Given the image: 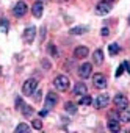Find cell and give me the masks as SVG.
<instances>
[{
  "label": "cell",
  "mask_w": 130,
  "mask_h": 133,
  "mask_svg": "<svg viewBox=\"0 0 130 133\" xmlns=\"http://www.w3.org/2000/svg\"><path fill=\"white\" fill-rule=\"evenodd\" d=\"M108 119H110V121H119V114L114 113V111H110V113H108Z\"/></svg>",
  "instance_id": "cell-24"
},
{
  "label": "cell",
  "mask_w": 130,
  "mask_h": 133,
  "mask_svg": "<svg viewBox=\"0 0 130 133\" xmlns=\"http://www.w3.org/2000/svg\"><path fill=\"white\" fill-rule=\"evenodd\" d=\"M53 86L58 89V91H68L69 86H71V82L66 75H58L55 80H53Z\"/></svg>",
  "instance_id": "cell-1"
},
{
  "label": "cell",
  "mask_w": 130,
  "mask_h": 133,
  "mask_svg": "<svg viewBox=\"0 0 130 133\" xmlns=\"http://www.w3.org/2000/svg\"><path fill=\"white\" fill-rule=\"evenodd\" d=\"M0 75H2V66H0Z\"/></svg>",
  "instance_id": "cell-32"
},
{
  "label": "cell",
  "mask_w": 130,
  "mask_h": 133,
  "mask_svg": "<svg viewBox=\"0 0 130 133\" xmlns=\"http://www.w3.org/2000/svg\"><path fill=\"white\" fill-rule=\"evenodd\" d=\"M47 52H49L50 55H53V56H56V49H55V45H53V44H50V45L47 47Z\"/></svg>",
  "instance_id": "cell-25"
},
{
  "label": "cell",
  "mask_w": 130,
  "mask_h": 133,
  "mask_svg": "<svg viewBox=\"0 0 130 133\" xmlns=\"http://www.w3.org/2000/svg\"><path fill=\"white\" fill-rule=\"evenodd\" d=\"M93 61H94V64H97V66H100V64L103 63V52H102L100 49H97V50L93 53Z\"/></svg>",
  "instance_id": "cell-14"
},
{
  "label": "cell",
  "mask_w": 130,
  "mask_h": 133,
  "mask_svg": "<svg viewBox=\"0 0 130 133\" xmlns=\"http://www.w3.org/2000/svg\"><path fill=\"white\" fill-rule=\"evenodd\" d=\"M88 33V27H75L71 30V35H85Z\"/></svg>",
  "instance_id": "cell-17"
},
{
  "label": "cell",
  "mask_w": 130,
  "mask_h": 133,
  "mask_svg": "<svg viewBox=\"0 0 130 133\" xmlns=\"http://www.w3.org/2000/svg\"><path fill=\"white\" fill-rule=\"evenodd\" d=\"M119 121H121V122H125V124L130 122V110H128V108L121 110V113H119Z\"/></svg>",
  "instance_id": "cell-15"
},
{
  "label": "cell",
  "mask_w": 130,
  "mask_h": 133,
  "mask_svg": "<svg viewBox=\"0 0 130 133\" xmlns=\"http://www.w3.org/2000/svg\"><path fill=\"white\" fill-rule=\"evenodd\" d=\"M108 103H110L108 94H100V96H97V99H96V107H97V108H105Z\"/></svg>",
  "instance_id": "cell-10"
},
{
  "label": "cell",
  "mask_w": 130,
  "mask_h": 133,
  "mask_svg": "<svg viewBox=\"0 0 130 133\" xmlns=\"http://www.w3.org/2000/svg\"><path fill=\"white\" fill-rule=\"evenodd\" d=\"M107 2H113V0H107Z\"/></svg>",
  "instance_id": "cell-34"
},
{
  "label": "cell",
  "mask_w": 130,
  "mask_h": 133,
  "mask_svg": "<svg viewBox=\"0 0 130 133\" xmlns=\"http://www.w3.org/2000/svg\"><path fill=\"white\" fill-rule=\"evenodd\" d=\"M100 33H102V36H105V38H107V36H108V35H110V30H108V28H107V27H103V28H102V30H100Z\"/></svg>",
  "instance_id": "cell-28"
},
{
  "label": "cell",
  "mask_w": 130,
  "mask_h": 133,
  "mask_svg": "<svg viewBox=\"0 0 130 133\" xmlns=\"http://www.w3.org/2000/svg\"><path fill=\"white\" fill-rule=\"evenodd\" d=\"M46 114H47V110H42V111L39 113V116H46Z\"/></svg>",
  "instance_id": "cell-31"
},
{
  "label": "cell",
  "mask_w": 130,
  "mask_h": 133,
  "mask_svg": "<svg viewBox=\"0 0 130 133\" xmlns=\"http://www.w3.org/2000/svg\"><path fill=\"white\" fill-rule=\"evenodd\" d=\"M0 28L3 33H8V21L6 19H0Z\"/></svg>",
  "instance_id": "cell-23"
},
{
  "label": "cell",
  "mask_w": 130,
  "mask_h": 133,
  "mask_svg": "<svg viewBox=\"0 0 130 133\" xmlns=\"http://www.w3.org/2000/svg\"><path fill=\"white\" fill-rule=\"evenodd\" d=\"M93 83H94V88L103 89V88L107 86V77L102 75V74H96V75L93 77Z\"/></svg>",
  "instance_id": "cell-6"
},
{
  "label": "cell",
  "mask_w": 130,
  "mask_h": 133,
  "mask_svg": "<svg viewBox=\"0 0 130 133\" xmlns=\"http://www.w3.org/2000/svg\"><path fill=\"white\" fill-rule=\"evenodd\" d=\"M36 86H38V82H36L35 78H28V80L24 83V86H22V92H24L25 96H31V94L36 91Z\"/></svg>",
  "instance_id": "cell-2"
},
{
  "label": "cell",
  "mask_w": 130,
  "mask_h": 133,
  "mask_svg": "<svg viewBox=\"0 0 130 133\" xmlns=\"http://www.w3.org/2000/svg\"><path fill=\"white\" fill-rule=\"evenodd\" d=\"M107 127H108V130H110V131H113V133H116V131H119V130H121L119 121H108Z\"/></svg>",
  "instance_id": "cell-16"
},
{
  "label": "cell",
  "mask_w": 130,
  "mask_h": 133,
  "mask_svg": "<svg viewBox=\"0 0 130 133\" xmlns=\"http://www.w3.org/2000/svg\"><path fill=\"white\" fill-rule=\"evenodd\" d=\"M122 71H124V68H122V66H119V69H118V72H116V77H121Z\"/></svg>",
  "instance_id": "cell-29"
},
{
  "label": "cell",
  "mask_w": 130,
  "mask_h": 133,
  "mask_svg": "<svg viewBox=\"0 0 130 133\" xmlns=\"http://www.w3.org/2000/svg\"><path fill=\"white\" fill-rule=\"evenodd\" d=\"M110 11H111V2H107V0H102L96 6V14H99V16H105Z\"/></svg>",
  "instance_id": "cell-3"
},
{
  "label": "cell",
  "mask_w": 130,
  "mask_h": 133,
  "mask_svg": "<svg viewBox=\"0 0 130 133\" xmlns=\"http://www.w3.org/2000/svg\"><path fill=\"white\" fill-rule=\"evenodd\" d=\"M88 94V88H86V85L85 83H77L75 85V88H74V96H86Z\"/></svg>",
  "instance_id": "cell-13"
},
{
  "label": "cell",
  "mask_w": 130,
  "mask_h": 133,
  "mask_svg": "<svg viewBox=\"0 0 130 133\" xmlns=\"http://www.w3.org/2000/svg\"><path fill=\"white\" fill-rule=\"evenodd\" d=\"M91 74H93V64L91 63H83L79 68V75L82 78H89Z\"/></svg>",
  "instance_id": "cell-4"
},
{
  "label": "cell",
  "mask_w": 130,
  "mask_h": 133,
  "mask_svg": "<svg viewBox=\"0 0 130 133\" xmlns=\"http://www.w3.org/2000/svg\"><path fill=\"white\" fill-rule=\"evenodd\" d=\"M35 36H36V28H35L33 25H31V27H28V28H25V31H24V39H25L28 44H31V42H33Z\"/></svg>",
  "instance_id": "cell-9"
},
{
  "label": "cell",
  "mask_w": 130,
  "mask_h": 133,
  "mask_svg": "<svg viewBox=\"0 0 130 133\" xmlns=\"http://www.w3.org/2000/svg\"><path fill=\"white\" fill-rule=\"evenodd\" d=\"M33 128L41 130V128H42V122H41V121H33Z\"/></svg>",
  "instance_id": "cell-26"
},
{
  "label": "cell",
  "mask_w": 130,
  "mask_h": 133,
  "mask_svg": "<svg viewBox=\"0 0 130 133\" xmlns=\"http://www.w3.org/2000/svg\"><path fill=\"white\" fill-rule=\"evenodd\" d=\"M13 13H14L16 17L25 16V14H27V3H25V2H17L16 6H14V10H13Z\"/></svg>",
  "instance_id": "cell-8"
},
{
  "label": "cell",
  "mask_w": 130,
  "mask_h": 133,
  "mask_svg": "<svg viewBox=\"0 0 130 133\" xmlns=\"http://www.w3.org/2000/svg\"><path fill=\"white\" fill-rule=\"evenodd\" d=\"M22 105H24L22 99H21V97H17V99H16V108H17V110H21V107H22Z\"/></svg>",
  "instance_id": "cell-27"
},
{
  "label": "cell",
  "mask_w": 130,
  "mask_h": 133,
  "mask_svg": "<svg viewBox=\"0 0 130 133\" xmlns=\"http://www.w3.org/2000/svg\"><path fill=\"white\" fill-rule=\"evenodd\" d=\"M128 24H130V16H128Z\"/></svg>",
  "instance_id": "cell-33"
},
{
  "label": "cell",
  "mask_w": 130,
  "mask_h": 133,
  "mask_svg": "<svg viewBox=\"0 0 130 133\" xmlns=\"http://www.w3.org/2000/svg\"><path fill=\"white\" fill-rule=\"evenodd\" d=\"M42 11H44V5H42V2H35L33 6H31V13H33V16H35V17H41V16H42Z\"/></svg>",
  "instance_id": "cell-12"
},
{
  "label": "cell",
  "mask_w": 130,
  "mask_h": 133,
  "mask_svg": "<svg viewBox=\"0 0 130 133\" xmlns=\"http://www.w3.org/2000/svg\"><path fill=\"white\" fill-rule=\"evenodd\" d=\"M21 110H22V114H24V116H31V114H33V108H31L30 105H22Z\"/></svg>",
  "instance_id": "cell-21"
},
{
  "label": "cell",
  "mask_w": 130,
  "mask_h": 133,
  "mask_svg": "<svg viewBox=\"0 0 130 133\" xmlns=\"http://www.w3.org/2000/svg\"><path fill=\"white\" fill-rule=\"evenodd\" d=\"M64 108H66V111H68V113H71V114L77 113V105H75V103H72V102H66Z\"/></svg>",
  "instance_id": "cell-18"
},
{
  "label": "cell",
  "mask_w": 130,
  "mask_h": 133,
  "mask_svg": "<svg viewBox=\"0 0 130 133\" xmlns=\"http://www.w3.org/2000/svg\"><path fill=\"white\" fill-rule=\"evenodd\" d=\"M119 50H121V49H119V45H118L116 42H113V44L108 45V52H110V55H118Z\"/></svg>",
  "instance_id": "cell-19"
},
{
  "label": "cell",
  "mask_w": 130,
  "mask_h": 133,
  "mask_svg": "<svg viewBox=\"0 0 130 133\" xmlns=\"http://www.w3.org/2000/svg\"><path fill=\"white\" fill-rule=\"evenodd\" d=\"M114 107L118 110H124V108H128V99L122 94H118L114 97Z\"/></svg>",
  "instance_id": "cell-7"
},
{
  "label": "cell",
  "mask_w": 130,
  "mask_h": 133,
  "mask_svg": "<svg viewBox=\"0 0 130 133\" xmlns=\"http://www.w3.org/2000/svg\"><path fill=\"white\" fill-rule=\"evenodd\" d=\"M93 103V99L86 94V96H82V99L79 100V105H91Z\"/></svg>",
  "instance_id": "cell-20"
},
{
  "label": "cell",
  "mask_w": 130,
  "mask_h": 133,
  "mask_svg": "<svg viewBox=\"0 0 130 133\" xmlns=\"http://www.w3.org/2000/svg\"><path fill=\"white\" fill-rule=\"evenodd\" d=\"M56 102H58V96L55 94V92H49L47 94V97H46V103H44V108L47 110V111H50L55 105H56Z\"/></svg>",
  "instance_id": "cell-5"
},
{
  "label": "cell",
  "mask_w": 130,
  "mask_h": 133,
  "mask_svg": "<svg viewBox=\"0 0 130 133\" xmlns=\"http://www.w3.org/2000/svg\"><path fill=\"white\" fill-rule=\"evenodd\" d=\"M16 133H21V131H30V125H27V124H19L17 127H16V130H14Z\"/></svg>",
  "instance_id": "cell-22"
},
{
  "label": "cell",
  "mask_w": 130,
  "mask_h": 133,
  "mask_svg": "<svg viewBox=\"0 0 130 133\" xmlns=\"http://www.w3.org/2000/svg\"><path fill=\"white\" fill-rule=\"evenodd\" d=\"M35 99H36V100H39V99H41V89L35 92Z\"/></svg>",
  "instance_id": "cell-30"
},
{
  "label": "cell",
  "mask_w": 130,
  "mask_h": 133,
  "mask_svg": "<svg viewBox=\"0 0 130 133\" xmlns=\"http://www.w3.org/2000/svg\"><path fill=\"white\" fill-rule=\"evenodd\" d=\"M88 53H89V50H88V47H85V45H80V47H77V49L74 50V56H75L77 59L86 58Z\"/></svg>",
  "instance_id": "cell-11"
}]
</instances>
